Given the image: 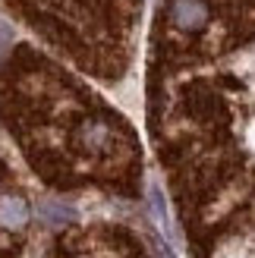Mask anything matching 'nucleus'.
<instances>
[{
    "instance_id": "obj_1",
    "label": "nucleus",
    "mask_w": 255,
    "mask_h": 258,
    "mask_svg": "<svg viewBox=\"0 0 255 258\" xmlns=\"http://www.w3.org/2000/svg\"><path fill=\"white\" fill-rule=\"evenodd\" d=\"M211 19V10L205 0H173L170 4V22L180 32H202Z\"/></svg>"
},
{
    "instance_id": "obj_2",
    "label": "nucleus",
    "mask_w": 255,
    "mask_h": 258,
    "mask_svg": "<svg viewBox=\"0 0 255 258\" xmlns=\"http://www.w3.org/2000/svg\"><path fill=\"white\" fill-rule=\"evenodd\" d=\"M79 145L92 154H104L113 145V129L104 120H85L79 126Z\"/></svg>"
},
{
    "instance_id": "obj_3",
    "label": "nucleus",
    "mask_w": 255,
    "mask_h": 258,
    "mask_svg": "<svg viewBox=\"0 0 255 258\" xmlns=\"http://www.w3.org/2000/svg\"><path fill=\"white\" fill-rule=\"evenodd\" d=\"M29 205L19 196H0V230H22L29 224Z\"/></svg>"
},
{
    "instance_id": "obj_4",
    "label": "nucleus",
    "mask_w": 255,
    "mask_h": 258,
    "mask_svg": "<svg viewBox=\"0 0 255 258\" xmlns=\"http://www.w3.org/2000/svg\"><path fill=\"white\" fill-rule=\"evenodd\" d=\"M38 214H41V221L50 224V227H63V224H73L76 221L73 205H63L57 199H44L41 205H38Z\"/></svg>"
},
{
    "instance_id": "obj_5",
    "label": "nucleus",
    "mask_w": 255,
    "mask_h": 258,
    "mask_svg": "<svg viewBox=\"0 0 255 258\" xmlns=\"http://www.w3.org/2000/svg\"><path fill=\"white\" fill-rule=\"evenodd\" d=\"M148 205H151V214H155L158 227L164 230V236L173 239V224H170V211H167V202H164V192L158 186L148 189Z\"/></svg>"
},
{
    "instance_id": "obj_6",
    "label": "nucleus",
    "mask_w": 255,
    "mask_h": 258,
    "mask_svg": "<svg viewBox=\"0 0 255 258\" xmlns=\"http://www.w3.org/2000/svg\"><path fill=\"white\" fill-rule=\"evenodd\" d=\"M148 242H151V249H155V255H158V258H176V255H173V249H170L161 236H148Z\"/></svg>"
}]
</instances>
